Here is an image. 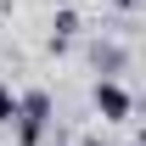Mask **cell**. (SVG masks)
I'll return each mask as SVG.
<instances>
[{"label":"cell","instance_id":"3","mask_svg":"<svg viewBox=\"0 0 146 146\" xmlns=\"http://www.w3.org/2000/svg\"><path fill=\"white\" fill-rule=\"evenodd\" d=\"M73 34H79V11H56L51 17V51H68Z\"/></svg>","mask_w":146,"mask_h":146},{"label":"cell","instance_id":"7","mask_svg":"<svg viewBox=\"0 0 146 146\" xmlns=\"http://www.w3.org/2000/svg\"><path fill=\"white\" fill-rule=\"evenodd\" d=\"M135 146H146V129H141V135H135Z\"/></svg>","mask_w":146,"mask_h":146},{"label":"cell","instance_id":"4","mask_svg":"<svg viewBox=\"0 0 146 146\" xmlns=\"http://www.w3.org/2000/svg\"><path fill=\"white\" fill-rule=\"evenodd\" d=\"M96 68H107V79H112V68H124V51L118 45H101L96 51Z\"/></svg>","mask_w":146,"mask_h":146},{"label":"cell","instance_id":"1","mask_svg":"<svg viewBox=\"0 0 146 146\" xmlns=\"http://www.w3.org/2000/svg\"><path fill=\"white\" fill-rule=\"evenodd\" d=\"M45 124H51V96L45 90L17 96V146H39L45 141Z\"/></svg>","mask_w":146,"mask_h":146},{"label":"cell","instance_id":"2","mask_svg":"<svg viewBox=\"0 0 146 146\" xmlns=\"http://www.w3.org/2000/svg\"><path fill=\"white\" fill-rule=\"evenodd\" d=\"M90 101H96V112H101V124H129V112H135V96H129L118 79H96Z\"/></svg>","mask_w":146,"mask_h":146},{"label":"cell","instance_id":"5","mask_svg":"<svg viewBox=\"0 0 146 146\" xmlns=\"http://www.w3.org/2000/svg\"><path fill=\"white\" fill-rule=\"evenodd\" d=\"M0 124H17V96L0 84Z\"/></svg>","mask_w":146,"mask_h":146},{"label":"cell","instance_id":"6","mask_svg":"<svg viewBox=\"0 0 146 146\" xmlns=\"http://www.w3.org/2000/svg\"><path fill=\"white\" fill-rule=\"evenodd\" d=\"M107 6H112V11H135V0H107Z\"/></svg>","mask_w":146,"mask_h":146}]
</instances>
